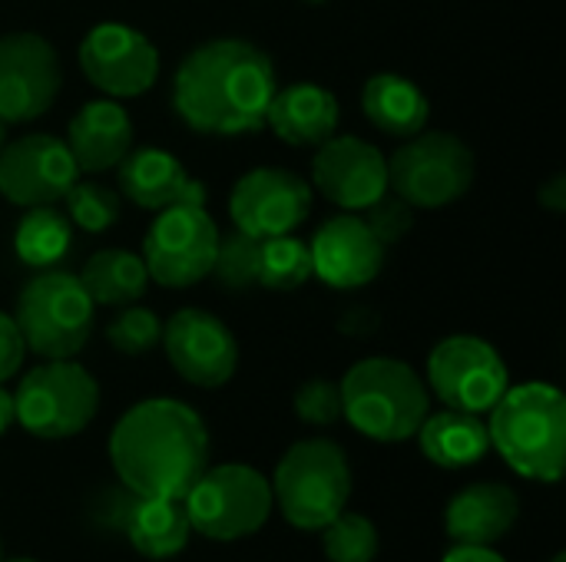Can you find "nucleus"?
Segmentation results:
<instances>
[{
  "instance_id": "1",
  "label": "nucleus",
  "mask_w": 566,
  "mask_h": 562,
  "mask_svg": "<svg viewBox=\"0 0 566 562\" xmlns=\"http://www.w3.org/2000/svg\"><path fill=\"white\" fill-rule=\"evenodd\" d=\"M275 89V63L265 50L239 36H219L179 60L172 109L196 132L242 136L265 126Z\"/></svg>"
},
{
  "instance_id": "2",
  "label": "nucleus",
  "mask_w": 566,
  "mask_h": 562,
  "mask_svg": "<svg viewBox=\"0 0 566 562\" xmlns=\"http://www.w3.org/2000/svg\"><path fill=\"white\" fill-rule=\"evenodd\" d=\"M109 464L133 494L182 500L209 467L206 421L176 397L139 401L109 434Z\"/></svg>"
},
{
  "instance_id": "3",
  "label": "nucleus",
  "mask_w": 566,
  "mask_h": 562,
  "mask_svg": "<svg viewBox=\"0 0 566 562\" xmlns=\"http://www.w3.org/2000/svg\"><path fill=\"white\" fill-rule=\"evenodd\" d=\"M491 447L504 464L537 484H557L566 460V401L544 381L514 384L491 407Z\"/></svg>"
},
{
  "instance_id": "4",
  "label": "nucleus",
  "mask_w": 566,
  "mask_h": 562,
  "mask_svg": "<svg viewBox=\"0 0 566 562\" xmlns=\"http://www.w3.org/2000/svg\"><path fill=\"white\" fill-rule=\"evenodd\" d=\"M342 417L368 441L401 444L431 411V391L398 358H365L342 378Z\"/></svg>"
},
{
  "instance_id": "5",
  "label": "nucleus",
  "mask_w": 566,
  "mask_h": 562,
  "mask_svg": "<svg viewBox=\"0 0 566 562\" xmlns=\"http://www.w3.org/2000/svg\"><path fill=\"white\" fill-rule=\"evenodd\" d=\"M269 484L282 520L295 530L318 533L342 510H348L352 467L335 441L308 437L282 454Z\"/></svg>"
},
{
  "instance_id": "6",
  "label": "nucleus",
  "mask_w": 566,
  "mask_h": 562,
  "mask_svg": "<svg viewBox=\"0 0 566 562\" xmlns=\"http://www.w3.org/2000/svg\"><path fill=\"white\" fill-rule=\"evenodd\" d=\"M93 298L76 275L63 268L36 272L17 295L13 321L23 335L27 351L60 361L76 358L93 335Z\"/></svg>"
},
{
  "instance_id": "7",
  "label": "nucleus",
  "mask_w": 566,
  "mask_h": 562,
  "mask_svg": "<svg viewBox=\"0 0 566 562\" xmlns=\"http://www.w3.org/2000/svg\"><path fill=\"white\" fill-rule=\"evenodd\" d=\"M474 172V152L461 136L421 129L388 159V189L411 209H444L471 192Z\"/></svg>"
},
{
  "instance_id": "8",
  "label": "nucleus",
  "mask_w": 566,
  "mask_h": 562,
  "mask_svg": "<svg viewBox=\"0 0 566 562\" xmlns=\"http://www.w3.org/2000/svg\"><path fill=\"white\" fill-rule=\"evenodd\" d=\"M99 411L96 378L73 358L27 371L13 391L17 424L40 441H66L90 427Z\"/></svg>"
},
{
  "instance_id": "9",
  "label": "nucleus",
  "mask_w": 566,
  "mask_h": 562,
  "mask_svg": "<svg viewBox=\"0 0 566 562\" xmlns=\"http://www.w3.org/2000/svg\"><path fill=\"white\" fill-rule=\"evenodd\" d=\"M182 503L189 527L219 543H235L259 533L275 507L269 477L249 464L206 467Z\"/></svg>"
},
{
  "instance_id": "10",
  "label": "nucleus",
  "mask_w": 566,
  "mask_h": 562,
  "mask_svg": "<svg viewBox=\"0 0 566 562\" xmlns=\"http://www.w3.org/2000/svg\"><path fill=\"white\" fill-rule=\"evenodd\" d=\"M219 248V225L206 205L179 202L156 212L143 238V265L163 288H192L209 278Z\"/></svg>"
},
{
  "instance_id": "11",
  "label": "nucleus",
  "mask_w": 566,
  "mask_h": 562,
  "mask_svg": "<svg viewBox=\"0 0 566 562\" xmlns=\"http://www.w3.org/2000/svg\"><path fill=\"white\" fill-rule=\"evenodd\" d=\"M511 388V374L497 348L478 335H451L428 354V391L444 407L488 414Z\"/></svg>"
},
{
  "instance_id": "12",
  "label": "nucleus",
  "mask_w": 566,
  "mask_h": 562,
  "mask_svg": "<svg viewBox=\"0 0 566 562\" xmlns=\"http://www.w3.org/2000/svg\"><path fill=\"white\" fill-rule=\"evenodd\" d=\"M76 60L83 76L109 99L143 96L159 79V50L143 30L119 20L90 26Z\"/></svg>"
},
{
  "instance_id": "13",
  "label": "nucleus",
  "mask_w": 566,
  "mask_h": 562,
  "mask_svg": "<svg viewBox=\"0 0 566 562\" xmlns=\"http://www.w3.org/2000/svg\"><path fill=\"white\" fill-rule=\"evenodd\" d=\"M63 86L56 46L30 30L0 36V119L30 123L53 109Z\"/></svg>"
},
{
  "instance_id": "14",
  "label": "nucleus",
  "mask_w": 566,
  "mask_h": 562,
  "mask_svg": "<svg viewBox=\"0 0 566 562\" xmlns=\"http://www.w3.org/2000/svg\"><path fill=\"white\" fill-rule=\"evenodd\" d=\"M312 212V185L279 166H259L239 176L229 195V215L235 232L259 242L275 235H292Z\"/></svg>"
},
{
  "instance_id": "15",
  "label": "nucleus",
  "mask_w": 566,
  "mask_h": 562,
  "mask_svg": "<svg viewBox=\"0 0 566 562\" xmlns=\"http://www.w3.org/2000/svg\"><path fill=\"white\" fill-rule=\"evenodd\" d=\"M76 179L80 169L53 132H27L0 149V195L10 205H56Z\"/></svg>"
},
{
  "instance_id": "16",
  "label": "nucleus",
  "mask_w": 566,
  "mask_h": 562,
  "mask_svg": "<svg viewBox=\"0 0 566 562\" xmlns=\"http://www.w3.org/2000/svg\"><path fill=\"white\" fill-rule=\"evenodd\" d=\"M163 351L172 371L196 388H222L232 381L239 368L235 335L222 318L202 308H179L169 321H163Z\"/></svg>"
},
{
  "instance_id": "17",
  "label": "nucleus",
  "mask_w": 566,
  "mask_h": 562,
  "mask_svg": "<svg viewBox=\"0 0 566 562\" xmlns=\"http://www.w3.org/2000/svg\"><path fill=\"white\" fill-rule=\"evenodd\" d=\"M315 149L312 182L332 205L361 212L388 192V159L375 142L358 136H328Z\"/></svg>"
},
{
  "instance_id": "18",
  "label": "nucleus",
  "mask_w": 566,
  "mask_h": 562,
  "mask_svg": "<svg viewBox=\"0 0 566 562\" xmlns=\"http://www.w3.org/2000/svg\"><path fill=\"white\" fill-rule=\"evenodd\" d=\"M308 255H312V278L338 291L365 288L385 268V245L371 235V229L358 212H342L325 219L315 238L308 242Z\"/></svg>"
},
{
  "instance_id": "19",
  "label": "nucleus",
  "mask_w": 566,
  "mask_h": 562,
  "mask_svg": "<svg viewBox=\"0 0 566 562\" xmlns=\"http://www.w3.org/2000/svg\"><path fill=\"white\" fill-rule=\"evenodd\" d=\"M116 192L146 212H159L166 205L196 202L206 205V185L192 179L182 162L156 146L129 149L116 166Z\"/></svg>"
},
{
  "instance_id": "20",
  "label": "nucleus",
  "mask_w": 566,
  "mask_h": 562,
  "mask_svg": "<svg viewBox=\"0 0 566 562\" xmlns=\"http://www.w3.org/2000/svg\"><path fill=\"white\" fill-rule=\"evenodd\" d=\"M63 142L80 176L106 172L116 169L119 159L133 149V119L119 99H90L73 113Z\"/></svg>"
},
{
  "instance_id": "21",
  "label": "nucleus",
  "mask_w": 566,
  "mask_h": 562,
  "mask_svg": "<svg viewBox=\"0 0 566 562\" xmlns=\"http://www.w3.org/2000/svg\"><path fill=\"white\" fill-rule=\"evenodd\" d=\"M521 517V500L507 484H471L458 490L444 510V530L458 547H494Z\"/></svg>"
},
{
  "instance_id": "22",
  "label": "nucleus",
  "mask_w": 566,
  "mask_h": 562,
  "mask_svg": "<svg viewBox=\"0 0 566 562\" xmlns=\"http://www.w3.org/2000/svg\"><path fill=\"white\" fill-rule=\"evenodd\" d=\"M338 99L318 83H289L275 89L265 126L289 146H322L338 129Z\"/></svg>"
},
{
  "instance_id": "23",
  "label": "nucleus",
  "mask_w": 566,
  "mask_h": 562,
  "mask_svg": "<svg viewBox=\"0 0 566 562\" xmlns=\"http://www.w3.org/2000/svg\"><path fill=\"white\" fill-rule=\"evenodd\" d=\"M415 437L421 444V454L434 467H444V470L474 467L491 450L488 421L481 414H468V411H454V407H444L438 414L428 411V417L421 421Z\"/></svg>"
},
{
  "instance_id": "24",
  "label": "nucleus",
  "mask_w": 566,
  "mask_h": 562,
  "mask_svg": "<svg viewBox=\"0 0 566 562\" xmlns=\"http://www.w3.org/2000/svg\"><path fill=\"white\" fill-rule=\"evenodd\" d=\"M361 109L368 123L391 139H408L428 129L431 116L424 89L401 73H375L361 89Z\"/></svg>"
},
{
  "instance_id": "25",
  "label": "nucleus",
  "mask_w": 566,
  "mask_h": 562,
  "mask_svg": "<svg viewBox=\"0 0 566 562\" xmlns=\"http://www.w3.org/2000/svg\"><path fill=\"white\" fill-rule=\"evenodd\" d=\"M123 537L146 560H172L186 550L192 527L182 500L166 497H133L123 520Z\"/></svg>"
},
{
  "instance_id": "26",
  "label": "nucleus",
  "mask_w": 566,
  "mask_h": 562,
  "mask_svg": "<svg viewBox=\"0 0 566 562\" xmlns=\"http://www.w3.org/2000/svg\"><path fill=\"white\" fill-rule=\"evenodd\" d=\"M76 278L93 298V305H106V308L136 305L149 285V272L143 258L126 248H99L96 255H90V262Z\"/></svg>"
},
{
  "instance_id": "27",
  "label": "nucleus",
  "mask_w": 566,
  "mask_h": 562,
  "mask_svg": "<svg viewBox=\"0 0 566 562\" xmlns=\"http://www.w3.org/2000/svg\"><path fill=\"white\" fill-rule=\"evenodd\" d=\"M70 245H73V222L53 205H33L17 222V232H13L17 258L36 272L56 268L70 255Z\"/></svg>"
},
{
  "instance_id": "28",
  "label": "nucleus",
  "mask_w": 566,
  "mask_h": 562,
  "mask_svg": "<svg viewBox=\"0 0 566 562\" xmlns=\"http://www.w3.org/2000/svg\"><path fill=\"white\" fill-rule=\"evenodd\" d=\"M312 278L308 245L295 235H275L262 242L259 255V285L269 291H295Z\"/></svg>"
},
{
  "instance_id": "29",
  "label": "nucleus",
  "mask_w": 566,
  "mask_h": 562,
  "mask_svg": "<svg viewBox=\"0 0 566 562\" xmlns=\"http://www.w3.org/2000/svg\"><path fill=\"white\" fill-rule=\"evenodd\" d=\"M322 533V553L328 562H375L381 550L378 527L365 513L342 510Z\"/></svg>"
},
{
  "instance_id": "30",
  "label": "nucleus",
  "mask_w": 566,
  "mask_h": 562,
  "mask_svg": "<svg viewBox=\"0 0 566 562\" xmlns=\"http://www.w3.org/2000/svg\"><path fill=\"white\" fill-rule=\"evenodd\" d=\"M63 205H66V219L76 229L90 232V235L109 232L119 222V212H123L119 192L113 185L93 182V179H76L70 185V192L63 195Z\"/></svg>"
},
{
  "instance_id": "31",
  "label": "nucleus",
  "mask_w": 566,
  "mask_h": 562,
  "mask_svg": "<svg viewBox=\"0 0 566 562\" xmlns=\"http://www.w3.org/2000/svg\"><path fill=\"white\" fill-rule=\"evenodd\" d=\"M259 255H262L259 238H252L245 232L219 235V248H216L209 278H216L229 291H249L259 285Z\"/></svg>"
},
{
  "instance_id": "32",
  "label": "nucleus",
  "mask_w": 566,
  "mask_h": 562,
  "mask_svg": "<svg viewBox=\"0 0 566 562\" xmlns=\"http://www.w3.org/2000/svg\"><path fill=\"white\" fill-rule=\"evenodd\" d=\"M106 341L113 351L139 358L146 351H153L163 341V321L156 311L139 308V305H126L109 325H106Z\"/></svg>"
},
{
  "instance_id": "33",
  "label": "nucleus",
  "mask_w": 566,
  "mask_h": 562,
  "mask_svg": "<svg viewBox=\"0 0 566 562\" xmlns=\"http://www.w3.org/2000/svg\"><path fill=\"white\" fill-rule=\"evenodd\" d=\"M295 417L312 427H332L342 421V388L328 378L305 381L292 397Z\"/></svg>"
},
{
  "instance_id": "34",
  "label": "nucleus",
  "mask_w": 566,
  "mask_h": 562,
  "mask_svg": "<svg viewBox=\"0 0 566 562\" xmlns=\"http://www.w3.org/2000/svg\"><path fill=\"white\" fill-rule=\"evenodd\" d=\"M361 219H365V225L371 229V235L385 248L398 245L415 229V209L401 195H395V192H385L368 209H361Z\"/></svg>"
},
{
  "instance_id": "35",
  "label": "nucleus",
  "mask_w": 566,
  "mask_h": 562,
  "mask_svg": "<svg viewBox=\"0 0 566 562\" xmlns=\"http://www.w3.org/2000/svg\"><path fill=\"white\" fill-rule=\"evenodd\" d=\"M23 354H27V344H23V335L13 321V315L0 311V384H7L20 371Z\"/></svg>"
},
{
  "instance_id": "36",
  "label": "nucleus",
  "mask_w": 566,
  "mask_h": 562,
  "mask_svg": "<svg viewBox=\"0 0 566 562\" xmlns=\"http://www.w3.org/2000/svg\"><path fill=\"white\" fill-rule=\"evenodd\" d=\"M537 202H541V209H547V212H554V215H564L566 212V176L564 172H557L554 179H547V182L541 185V192H537Z\"/></svg>"
},
{
  "instance_id": "37",
  "label": "nucleus",
  "mask_w": 566,
  "mask_h": 562,
  "mask_svg": "<svg viewBox=\"0 0 566 562\" xmlns=\"http://www.w3.org/2000/svg\"><path fill=\"white\" fill-rule=\"evenodd\" d=\"M441 562H507L501 553H494L491 547H451L448 553H444V560Z\"/></svg>"
},
{
  "instance_id": "38",
  "label": "nucleus",
  "mask_w": 566,
  "mask_h": 562,
  "mask_svg": "<svg viewBox=\"0 0 566 562\" xmlns=\"http://www.w3.org/2000/svg\"><path fill=\"white\" fill-rule=\"evenodd\" d=\"M10 424H17V414H13V394L0 384V437L10 431Z\"/></svg>"
},
{
  "instance_id": "39",
  "label": "nucleus",
  "mask_w": 566,
  "mask_h": 562,
  "mask_svg": "<svg viewBox=\"0 0 566 562\" xmlns=\"http://www.w3.org/2000/svg\"><path fill=\"white\" fill-rule=\"evenodd\" d=\"M3 142H7V123L0 119V149H3Z\"/></svg>"
},
{
  "instance_id": "40",
  "label": "nucleus",
  "mask_w": 566,
  "mask_h": 562,
  "mask_svg": "<svg viewBox=\"0 0 566 562\" xmlns=\"http://www.w3.org/2000/svg\"><path fill=\"white\" fill-rule=\"evenodd\" d=\"M0 562H36V560H27V556H17V560H0Z\"/></svg>"
},
{
  "instance_id": "41",
  "label": "nucleus",
  "mask_w": 566,
  "mask_h": 562,
  "mask_svg": "<svg viewBox=\"0 0 566 562\" xmlns=\"http://www.w3.org/2000/svg\"><path fill=\"white\" fill-rule=\"evenodd\" d=\"M551 562H566V556H564V553H557V556H554Z\"/></svg>"
},
{
  "instance_id": "42",
  "label": "nucleus",
  "mask_w": 566,
  "mask_h": 562,
  "mask_svg": "<svg viewBox=\"0 0 566 562\" xmlns=\"http://www.w3.org/2000/svg\"><path fill=\"white\" fill-rule=\"evenodd\" d=\"M305 3H328V0H305Z\"/></svg>"
},
{
  "instance_id": "43",
  "label": "nucleus",
  "mask_w": 566,
  "mask_h": 562,
  "mask_svg": "<svg viewBox=\"0 0 566 562\" xmlns=\"http://www.w3.org/2000/svg\"><path fill=\"white\" fill-rule=\"evenodd\" d=\"M0 560H3V556H0Z\"/></svg>"
}]
</instances>
